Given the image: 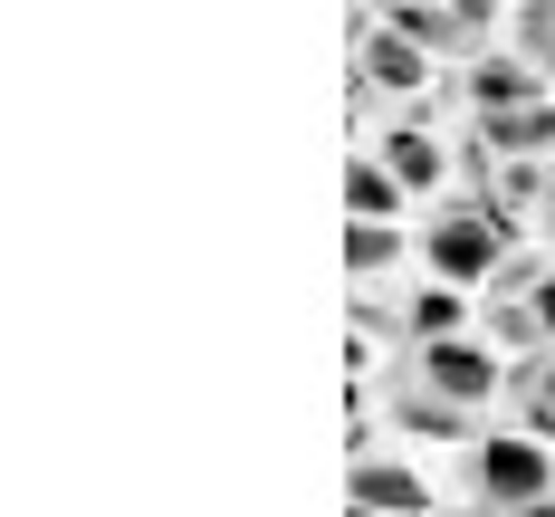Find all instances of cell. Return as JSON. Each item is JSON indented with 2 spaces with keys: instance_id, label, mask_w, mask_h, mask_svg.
Returning a JSON list of instances; mask_svg holds the SVG:
<instances>
[{
  "instance_id": "cell-1",
  "label": "cell",
  "mask_w": 555,
  "mask_h": 517,
  "mask_svg": "<svg viewBox=\"0 0 555 517\" xmlns=\"http://www.w3.org/2000/svg\"><path fill=\"white\" fill-rule=\"evenodd\" d=\"M384 393V422L402 441H441V451H469L489 422L507 412V354L479 336H441V345H392L384 374L364 384Z\"/></svg>"
},
{
  "instance_id": "cell-2",
  "label": "cell",
  "mask_w": 555,
  "mask_h": 517,
  "mask_svg": "<svg viewBox=\"0 0 555 517\" xmlns=\"http://www.w3.org/2000/svg\"><path fill=\"white\" fill-rule=\"evenodd\" d=\"M527 249V230L499 221L479 192H441L431 211H422V230H412V259H422V279H441V287H489Z\"/></svg>"
},
{
  "instance_id": "cell-3",
  "label": "cell",
  "mask_w": 555,
  "mask_h": 517,
  "mask_svg": "<svg viewBox=\"0 0 555 517\" xmlns=\"http://www.w3.org/2000/svg\"><path fill=\"white\" fill-rule=\"evenodd\" d=\"M450 489H460V508H546L555 451L537 431H517V422H489L469 451H450Z\"/></svg>"
},
{
  "instance_id": "cell-4",
  "label": "cell",
  "mask_w": 555,
  "mask_h": 517,
  "mask_svg": "<svg viewBox=\"0 0 555 517\" xmlns=\"http://www.w3.org/2000/svg\"><path fill=\"white\" fill-rule=\"evenodd\" d=\"M384 29L412 39L431 67H469L499 49V10L489 0H384Z\"/></svg>"
},
{
  "instance_id": "cell-5",
  "label": "cell",
  "mask_w": 555,
  "mask_h": 517,
  "mask_svg": "<svg viewBox=\"0 0 555 517\" xmlns=\"http://www.w3.org/2000/svg\"><path fill=\"white\" fill-rule=\"evenodd\" d=\"M450 96H460V106H469V125H479V115L537 106V96H555V87H546V77H537V67H527L517 49H489V57H469V67L450 77Z\"/></svg>"
},
{
  "instance_id": "cell-6",
  "label": "cell",
  "mask_w": 555,
  "mask_h": 517,
  "mask_svg": "<svg viewBox=\"0 0 555 517\" xmlns=\"http://www.w3.org/2000/svg\"><path fill=\"white\" fill-rule=\"evenodd\" d=\"M345 508H374V517H431V479H422L412 460L374 451V460H354V469H345Z\"/></svg>"
},
{
  "instance_id": "cell-7",
  "label": "cell",
  "mask_w": 555,
  "mask_h": 517,
  "mask_svg": "<svg viewBox=\"0 0 555 517\" xmlns=\"http://www.w3.org/2000/svg\"><path fill=\"white\" fill-rule=\"evenodd\" d=\"M469 144H479L489 164H555V96L507 106V115H479V125H469Z\"/></svg>"
},
{
  "instance_id": "cell-8",
  "label": "cell",
  "mask_w": 555,
  "mask_h": 517,
  "mask_svg": "<svg viewBox=\"0 0 555 517\" xmlns=\"http://www.w3.org/2000/svg\"><path fill=\"white\" fill-rule=\"evenodd\" d=\"M489 297L527 307V316H537V336H546V354H555V249H546V240H527L499 279H489Z\"/></svg>"
},
{
  "instance_id": "cell-9",
  "label": "cell",
  "mask_w": 555,
  "mask_h": 517,
  "mask_svg": "<svg viewBox=\"0 0 555 517\" xmlns=\"http://www.w3.org/2000/svg\"><path fill=\"white\" fill-rule=\"evenodd\" d=\"M402 259H412V230L402 221H345V269H354V287H384Z\"/></svg>"
},
{
  "instance_id": "cell-10",
  "label": "cell",
  "mask_w": 555,
  "mask_h": 517,
  "mask_svg": "<svg viewBox=\"0 0 555 517\" xmlns=\"http://www.w3.org/2000/svg\"><path fill=\"white\" fill-rule=\"evenodd\" d=\"M507 422H517V431H537V441L555 451V354L507 364Z\"/></svg>"
},
{
  "instance_id": "cell-11",
  "label": "cell",
  "mask_w": 555,
  "mask_h": 517,
  "mask_svg": "<svg viewBox=\"0 0 555 517\" xmlns=\"http://www.w3.org/2000/svg\"><path fill=\"white\" fill-rule=\"evenodd\" d=\"M441 336H469V307H460V287L422 279L402 297V345H441Z\"/></svg>"
},
{
  "instance_id": "cell-12",
  "label": "cell",
  "mask_w": 555,
  "mask_h": 517,
  "mask_svg": "<svg viewBox=\"0 0 555 517\" xmlns=\"http://www.w3.org/2000/svg\"><path fill=\"white\" fill-rule=\"evenodd\" d=\"M402 211H412V192H402L374 154H354V164H345V221H402Z\"/></svg>"
},
{
  "instance_id": "cell-13",
  "label": "cell",
  "mask_w": 555,
  "mask_h": 517,
  "mask_svg": "<svg viewBox=\"0 0 555 517\" xmlns=\"http://www.w3.org/2000/svg\"><path fill=\"white\" fill-rule=\"evenodd\" d=\"M479 202H489L499 221H517V230H527V211H546V164H489Z\"/></svg>"
},
{
  "instance_id": "cell-14",
  "label": "cell",
  "mask_w": 555,
  "mask_h": 517,
  "mask_svg": "<svg viewBox=\"0 0 555 517\" xmlns=\"http://www.w3.org/2000/svg\"><path fill=\"white\" fill-rule=\"evenodd\" d=\"M507 49H517V57H527V67L555 87V0H527V10H507Z\"/></svg>"
},
{
  "instance_id": "cell-15",
  "label": "cell",
  "mask_w": 555,
  "mask_h": 517,
  "mask_svg": "<svg viewBox=\"0 0 555 517\" xmlns=\"http://www.w3.org/2000/svg\"><path fill=\"white\" fill-rule=\"evenodd\" d=\"M354 336L364 345H402V297H392V287H354Z\"/></svg>"
},
{
  "instance_id": "cell-16",
  "label": "cell",
  "mask_w": 555,
  "mask_h": 517,
  "mask_svg": "<svg viewBox=\"0 0 555 517\" xmlns=\"http://www.w3.org/2000/svg\"><path fill=\"white\" fill-rule=\"evenodd\" d=\"M460 517H555V499L546 508H460Z\"/></svg>"
},
{
  "instance_id": "cell-17",
  "label": "cell",
  "mask_w": 555,
  "mask_h": 517,
  "mask_svg": "<svg viewBox=\"0 0 555 517\" xmlns=\"http://www.w3.org/2000/svg\"><path fill=\"white\" fill-rule=\"evenodd\" d=\"M537 230H546V249H555V202H546V221H537Z\"/></svg>"
},
{
  "instance_id": "cell-18",
  "label": "cell",
  "mask_w": 555,
  "mask_h": 517,
  "mask_svg": "<svg viewBox=\"0 0 555 517\" xmlns=\"http://www.w3.org/2000/svg\"><path fill=\"white\" fill-rule=\"evenodd\" d=\"M345 517H374V508H345Z\"/></svg>"
},
{
  "instance_id": "cell-19",
  "label": "cell",
  "mask_w": 555,
  "mask_h": 517,
  "mask_svg": "<svg viewBox=\"0 0 555 517\" xmlns=\"http://www.w3.org/2000/svg\"><path fill=\"white\" fill-rule=\"evenodd\" d=\"M431 517H460V508H431Z\"/></svg>"
}]
</instances>
